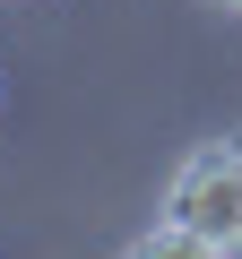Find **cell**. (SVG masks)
Segmentation results:
<instances>
[{
	"label": "cell",
	"instance_id": "obj_1",
	"mask_svg": "<svg viewBox=\"0 0 242 259\" xmlns=\"http://www.w3.org/2000/svg\"><path fill=\"white\" fill-rule=\"evenodd\" d=\"M165 225L182 233V250H242V147L182 156L165 190Z\"/></svg>",
	"mask_w": 242,
	"mask_h": 259
},
{
	"label": "cell",
	"instance_id": "obj_2",
	"mask_svg": "<svg viewBox=\"0 0 242 259\" xmlns=\"http://www.w3.org/2000/svg\"><path fill=\"white\" fill-rule=\"evenodd\" d=\"M225 9H242V0H225Z\"/></svg>",
	"mask_w": 242,
	"mask_h": 259
}]
</instances>
